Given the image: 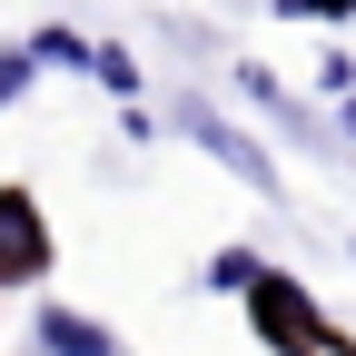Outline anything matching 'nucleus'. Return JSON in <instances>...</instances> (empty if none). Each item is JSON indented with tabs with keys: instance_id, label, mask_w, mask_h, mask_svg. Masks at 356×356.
<instances>
[{
	"instance_id": "obj_7",
	"label": "nucleus",
	"mask_w": 356,
	"mask_h": 356,
	"mask_svg": "<svg viewBox=\"0 0 356 356\" xmlns=\"http://www.w3.org/2000/svg\"><path fill=\"white\" fill-rule=\"evenodd\" d=\"M40 79V60H30V40H10V50H0V109H10L20 99V89Z\"/></svg>"
},
{
	"instance_id": "obj_6",
	"label": "nucleus",
	"mask_w": 356,
	"mask_h": 356,
	"mask_svg": "<svg viewBox=\"0 0 356 356\" xmlns=\"http://www.w3.org/2000/svg\"><path fill=\"white\" fill-rule=\"evenodd\" d=\"M89 79H99V89H119V99H139V60H129V50H109V40L89 50Z\"/></svg>"
},
{
	"instance_id": "obj_1",
	"label": "nucleus",
	"mask_w": 356,
	"mask_h": 356,
	"mask_svg": "<svg viewBox=\"0 0 356 356\" xmlns=\"http://www.w3.org/2000/svg\"><path fill=\"white\" fill-rule=\"evenodd\" d=\"M248 327L277 346V356H317V346H327L317 297H307L297 277H277V267H257V277H248Z\"/></svg>"
},
{
	"instance_id": "obj_2",
	"label": "nucleus",
	"mask_w": 356,
	"mask_h": 356,
	"mask_svg": "<svg viewBox=\"0 0 356 356\" xmlns=\"http://www.w3.org/2000/svg\"><path fill=\"white\" fill-rule=\"evenodd\" d=\"M178 129H188V139L218 159V168H238L248 178V188H277V168H267V149L248 139V129L228 119V109H208V99H178Z\"/></svg>"
},
{
	"instance_id": "obj_9",
	"label": "nucleus",
	"mask_w": 356,
	"mask_h": 356,
	"mask_svg": "<svg viewBox=\"0 0 356 356\" xmlns=\"http://www.w3.org/2000/svg\"><path fill=\"white\" fill-rule=\"evenodd\" d=\"M287 10H356V0H287Z\"/></svg>"
},
{
	"instance_id": "obj_8",
	"label": "nucleus",
	"mask_w": 356,
	"mask_h": 356,
	"mask_svg": "<svg viewBox=\"0 0 356 356\" xmlns=\"http://www.w3.org/2000/svg\"><path fill=\"white\" fill-rule=\"evenodd\" d=\"M248 277H257L248 248H218V257H208V287H248Z\"/></svg>"
},
{
	"instance_id": "obj_5",
	"label": "nucleus",
	"mask_w": 356,
	"mask_h": 356,
	"mask_svg": "<svg viewBox=\"0 0 356 356\" xmlns=\"http://www.w3.org/2000/svg\"><path fill=\"white\" fill-rule=\"evenodd\" d=\"M30 60H40V70H89V40H79V30H40Z\"/></svg>"
},
{
	"instance_id": "obj_10",
	"label": "nucleus",
	"mask_w": 356,
	"mask_h": 356,
	"mask_svg": "<svg viewBox=\"0 0 356 356\" xmlns=\"http://www.w3.org/2000/svg\"><path fill=\"white\" fill-rule=\"evenodd\" d=\"M346 129H356V89H346Z\"/></svg>"
},
{
	"instance_id": "obj_3",
	"label": "nucleus",
	"mask_w": 356,
	"mask_h": 356,
	"mask_svg": "<svg viewBox=\"0 0 356 356\" xmlns=\"http://www.w3.org/2000/svg\"><path fill=\"white\" fill-rule=\"evenodd\" d=\"M30 277H50V228H40L30 188H0V287H30Z\"/></svg>"
},
{
	"instance_id": "obj_4",
	"label": "nucleus",
	"mask_w": 356,
	"mask_h": 356,
	"mask_svg": "<svg viewBox=\"0 0 356 356\" xmlns=\"http://www.w3.org/2000/svg\"><path fill=\"white\" fill-rule=\"evenodd\" d=\"M30 327H40V356H119V337H109V327H89L79 307H60V297L40 307Z\"/></svg>"
}]
</instances>
